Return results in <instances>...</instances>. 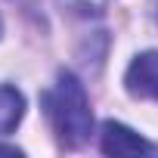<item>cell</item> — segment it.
<instances>
[{
    "label": "cell",
    "mask_w": 158,
    "mask_h": 158,
    "mask_svg": "<svg viewBox=\"0 0 158 158\" xmlns=\"http://www.w3.org/2000/svg\"><path fill=\"white\" fill-rule=\"evenodd\" d=\"M0 155H22V149H16V146H0Z\"/></svg>",
    "instance_id": "5"
},
{
    "label": "cell",
    "mask_w": 158,
    "mask_h": 158,
    "mask_svg": "<svg viewBox=\"0 0 158 158\" xmlns=\"http://www.w3.org/2000/svg\"><path fill=\"white\" fill-rule=\"evenodd\" d=\"M124 87H127V93L136 96V99H155V102H158V53H155V50L139 53V56L127 65Z\"/></svg>",
    "instance_id": "3"
},
{
    "label": "cell",
    "mask_w": 158,
    "mask_h": 158,
    "mask_svg": "<svg viewBox=\"0 0 158 158\" xmlns=\"http://www.w3.org/2000/svg\"><path fill=\"white\" fill-rule=\"evenodd\" d=\"M47 118L65 149H81L93 133V112L84 84L71 71H59L56 84L44 93Z\"/></svg>",
    "instance_id": "1"
},
{
    "label": "cell",
    "mask_w": 158,
    "mask_h": 158,
    "mask_svg": "<svg viewBox=\"0 0 158 158\" xmlns=\"http://www.w3.org/2000/svg\"><path fill=\"white\" fill-rule=\"evenodd\" d=\"M99 149L106 155L124 158V155H158V146L149 143L146 136H139L136 130L118 124V121H106L102 133H99Z\"/></svg>",
    "instance_id": "2"
},
{
    "label": "cell",
    "mask_w": 158,
    "mask_h": 158,
    "mask_svg": "<svg viewBox=\"0 0 158 158\" xmlns=\"http://www.w3.org/2000/svg\"><path fill=\"white\" fill-rule=\"evenodd\" d=\"M0 34H3V22H0Z\"/></svg>",
    "instance_id": "6"
},
{
    "label": "cell",
    "mask_w": 158,
    "mask_h": 158,
    "mask_svg": "<svg viewBox=\"0 0 158 158\" xmlns=\"http://www.w3.org/2000/svg\"><path fill=\"white\" fill-rule=\"evenodd\" d=\"M22 115H25V96L10 84H0V136L13 133Z\"/></svg>",
    "instance_id": "4"
}]
</instances>
